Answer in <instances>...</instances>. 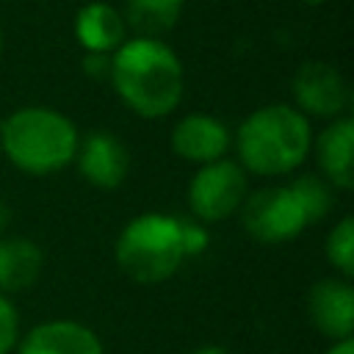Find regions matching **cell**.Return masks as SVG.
<instances>
[{"mask_svg": "<svg viewBox=\"0 0 354 354\" xmlns=\"http://www.w3.org/2000/svg\"><path fill=\"white\" fill-rule=\"evenodd\" d=\"M0 53H3V30H0Z\"/></svg>", "mask_w": 354, "mask_h": 354, "instance_id": "cb8c5ba5", "label": "cell"}, {"mask_svg": "<svg viewBox=\"0 0 354 354\" xmlns=\"http://www.w3.org/2000/svg\"><path fill=\"white\" fill-rule=\"evenodd\" d=\"M191 354H230V351L221 348V346H199V348H194Z\"/></svg>", "mask_w": 354, "mask_h": 354, "instance_id": "7402d4cb", "label": "cell"}, {"mask_svg": "<svg viewBox=\"0 0 354 354\" xmlns=\"http://www.w3.org/2000/svg\"><path fill=\"white\" fill-rule=\"evenodd\" d=\"M113 91L144 119L169 116L183 100V64L160 39H130L111 55Z\"/></svg>", "mask_w": 354, "mask_h": 354, "instance_id": "6da1fadb", "label": "cell"}, {"mask_svg": "<svg viewBox=\"0 0 354 354\" xmlns=\"http://www.w3.org/2000/svg\"><path fill=\"white\" fill-rule=\"evenodd\" d=\"M185 257V221L166 213H141L116 238L119 268L141 285L171 279Z\"/></svg>", "mask_w": 354, "mask_h": 354, "instance_id": "277c9868", "label": "cell"}, {"mask_svg": "<svg viewBox=\"0 0 354 354\" xmlns=\"http://www.w3.org/2000/svg\"><path fill=\"white\" fill-rule=\"evenodd\" d=\"M290 188L296 191L299 202L304 205L310 224H315L318 218L326 216V210H329V205H332V191H329L332 185H329L326 180H321V177H315V174H304V177L293 180Z\"/></svg>", "mask_w": 354, "mask_h": 354, "instance_id": "e0dca14e", "label": "cell"}, {"mask_svg": "<svg viewBox=\"0 0 354 354\" xmlns=\"http://www.w3.org/2000/svg\"><path fill=\"white\" fill-rule=\"evenodd\" d=\"M124 33H127V25L111 3L94 0L75 14V36L86 53L113 55L124 44Z\"/></svg>", "mask_w": 354, "mask_h": 354, "instance_id": "4fadbf2b", "label": "cell"}, {"mask_svg": "<svg viewBox=\"0 0 354 354\" xmlns=\"http://www.w3.org/2000/svg\"><path fill=\"white\" fill-rule=\"evenodd\" d=\"M77 130L61 111L28 105L0 122V147L6 158L25 174L44 177L75 160Z\"/></svg>", "mask_w": 354, "mask_h": 354, "instance_id": "3957f363", "label": "cell"}, {"mask_svg": "<svg viewBox=\"0 0 354 354\" xmlns=\"http://www.w3.org/2000/svg\"><path fill=\"white\" fill-rule=\"evenodd\" d=\"M241 207H243L241 210L243 230L260 243L293 241L310 224L307 210L290 185H271L246 194Z\"/></svg>", "mask_w": 354, "mask_h": 354, "instance_id": "5b68a950", "label": "cell"}, {"mask_svg": "<svg viewBox=\"0 0 354 354\" xmlns=\"http://www.w3.org/2000/svg\"><path fill=\"white\" fill-rule=\"evenodd\" d=\"M75 160L80 177L102 191L119 188L130 171V155L124 144L111 133H88L83 141H77Z\"/></svg>", "mask_w": 354, "mask_h": 354, "instance_id": "9c48e42d", "label": "cell"}, {"mask_svg": "<svg viewBox=\"0 0 354 354\" xmlns=\"http://www.w3.org/2000/svg\"><path fill=\"white\" fill-rule=\"evenodd\" d=\"M351 152H354V122L348 116H337L318 136L315 158H318V166L326 183L340 191H348L354 185Z\"/></svg>", "mask_w": 354, "mask_h": 354, "instance_id": "7c38bea8", "label": "cell"}, {"mask_svg": "<svg viewBox=\"0 0 354 354\" xmlns=\"http://www.w3.org/2000/svg\"><path fill=\"white\" fill-rule=\"evenodd\" d=\"M171 149L183 160L205 166L224 158L230 149V130L210 113H188L171 127Z\"/></svg>", "mask_w": 354, "mask_h": 354, "instance_id": "30bf717a", "label": "cell"}, {"mask_svg": "<svg viewBox=\"0 0 354 354\" xmlns=\"http://www.w3.org/2000/svg\"><path fill=\"white\" fill-rule=\"evenodd\" d=\"M183 3L185 0H127L122 19L141 39H160L180 22Z\"/></svg>", "mask_w": 354, "mask_h": 354, "instance_id": "9a60e30c", "label": "cell"}, {"mask_svg": "<svg viewBox=\"0 0 354 354\" xmlns=\"http://www.w3.org/2000/svg\"><path fill=\"white\" fill-rule=\"evenodd\" d=\"M307 313L313 326L329 340H346L354 332V288L343 277L321 279L310 288Z\"/></svg>", "mask_w": 354, "mask_h": 354, "instance_id": "ba28073f", "label": "cell"}, {"mask_svg": "<svg viewBox=\"0 0 354 354\" xmlns=\"http://www.w3.org/2000/svg\"><path fill=\"white\" fill-rule=\"evenodd\" d=\"M324 354H354V340L351 337H346V340H337V343H332Z\"/></svg>", "mask_w": 354, "mask_h": 354, "instance_id": "ffe728a7", "label": "cell"}, {"mask_svg": "<svg viewBox=\"0 0 354 354\" xmlns=\"http://www.w3.org/2000/svg\"><path fill=\"white\" fill-rule=\"evenodd\" d=\"M8 221H11V210H8L6 202H0V238H3V232H6V227H8Z\"/></svg>", "mask_w": 354, "mask_h": 354, "instance_id": "44dd1931", "label": "cell"}, {"mask_svg": "<svg viewBox=\"0 0 354 354\" xmlns=\"http://www.w3.org/2000/svg\"><path fill=\"white\" fill-rule=\"evenodd\" d=\"M313 147V130L304 113L290 105H266L249 113L238 133L235 149L241 158V169L279 177L304 163Z\"/></svg>", "mask_w": 354, "mask_h": 354, "instance_id": "7a4b0ae2", "label": "cell"}, {"mask_svg": "<svg viewBox=\"0 0 354 354\" xmlns=\"http://www.w3.org/2000/svg\"><path fill=\"white\" fill-rule=\"evenodd\" d=\"M17 354H105L100 337L77 321H44L19 343Z\"/></svg>", "mask_w": 354, "mask_h": 354, "instance_id": "8fae6325", "label": "cell"}, {"mask_svg": "<svg viewBox=\"0 0 354 354\" xmlns=\"http://www.w3.org/2000/svg\"><path fill=\"white\" fill-rule=\"evenodd\" d=\"M246 194L249 180L241 163L221 158L196 169L188 183V207L202 221H221L241 210Z\"/></svg>", "mask_w": 354, "mask_h": 354, "instance_id": "8992f818", "label": "cell"}, {"mask_svg": "<svg viewBox=\"0 0 354 354\" xmlns=\"http://www.w3.org/2000/svg\"><path fill=\"white\" fill-rule=\"evenodd\" d=\"M326 260L340 271L343 279L354 277V221L343 216L326 238Z\"/></svg>", "mask_w": 354, "mask_h": 354, "instance_id": "2e32d148", "label": "cell"}, {"mask_svg": "<svg viewBox=\"0 0 354 354\" xmlns=\"http://www.w3.org/2000/svg\"><path fill=\"white\" fill-rule=\"evenodd\" d=\"M19 343V313L0 293V354H11Z\"/></svg>", "mask_w": 354, "mask_h": 354, "instance_id": "ac0fdd59", "label": "cell"}, {"mask_svg": "<svg viewBox=\"0 0 354 354\" xmlns=\"http://www.w3.org/2000/svg\"><path fill=\"white\" fill-rule=\"evenodd\" d=\"M301 3H307V6H318V3H324V0H301Z\"/></svg>", "mask_w": 354, "mask_h": 354, "instance_id": "603a6c76", "label": "cell"}, {"mask_svg": "<svg viewBox=\"0 0 354 354\" xmlns=\"http://www.w3.org/2000/svg\"><path fill=\"white\" fill-rule=\"evenodd\" d=\"M290 91L299 105L296 108L299 113L324 116V119H337L351 100L346 77L340 75L337 66L326 61H304L293 75Z\"/></svg>", "mask_w": 354, "mask_h": 354, "instance_id": "52a82bcc", "label": "cell"}, {"mask_svg": "<svg viewBox=\"0 0 354 354\" xmlns=\"http://www.w3.org/2000/svg\"><path fill=\"white\" fill-rule=\"evenodd\" d=\"M83 72L88 77H94V80H105L111 75V55H105V53H86Z\"/></svg>", "mask_w": 354, "mask_h": 354, "instance_id": "d6986e66", "label": "cell"}, {"mask_svg": "<svg viewBox=\"0 0 354 354\" xmlns=\"http://www.w3.org/2000/svg\"><path fill=\"white\" fill-rule=\"evenodd\" d=\"M44 266V252L28 238H0V293L30 288Z\"/></svg>", "mask_w": 354, "mask_h": 354, "instance_id": "5bb4252c", "label": "cell"}]
</instances>
